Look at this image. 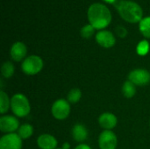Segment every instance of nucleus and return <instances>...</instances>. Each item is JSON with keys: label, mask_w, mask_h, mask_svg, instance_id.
Here are the masks:
<instances>
[{"label": "nucleus", "mask_w": 150, "mask_h": 149, "mask_svg": "<svg viewBox=\"0 0 150 149\" xmlns=\"http://www.w3.org/2000/svg\"><path fill=\"white\" fill-rule=\"evenodd\" d=\"M95 32V28L91 25H86L82 27L81 31H80V33H81V36L83 38V39H89L91 38Z\"/></svg>", "instance_id": "22"}, {"label": "nucleus", "mask_w": 150, "mask_h": 149, "mask_svg": "<svg viewBox=\"0 0 150 149\" xmlns=\"http://www.w3.org/2000/svg\"><path fill=\"white\" fill-rule=\"evenodd\" d=\"M81 97H82V91L79 89L75 88L70 90L69 92L68 93L67 100L69 102V104H76L77 102L80 101Z\"/></svg>", "instance_id": "20"}, {"label": "nucleus", "mask_w": 150, "mask_h": 149, "mask_svg": "<svg viewBox=\"0 0 150 149\" xmlns=\"http://www.w3.org/2000/svg\"><path fill=\"white\" fill-rule=\"evenodd\" d=\"M128 80L135 86H145L150 83V72L144 68H136L128 75Z\"/></svg>", "instance_id": "6"}, {"label": "nucleus", "mask_w": 150, "mask_h": 149, "mask_svg": "<svg viewBox=\"0 0 150 149\" xmlns=\"http://www.w3.org/2000/svg\"><path fill=\"white\" fill-rule=\"evenodd\" d=\"M11 57L15 61H20L22 60H25L26 54H27V48L26 46L20 41L15 42L11 48Z\"/></svg>", "instance_id": "12"}, {"label": "nucleus", "mask_w": 150, "mask_h": 149, "mask_svg": "<svg viewBox=\"0 0 150 149\" xmlns=\"http://www.w3.org/2000/svg\"><path fill=\"white\" fill-rule=\"evenodd\" d=\"M96 41L105 48H110L116 43L114 35L109 31H100L96 34Z\"/></svg>", "instance_id": "10"}, {"label": "nucleus", "mask_w": 150, "mask_h": 149, "mask_svg": "<svg viewBox=\"0 0 150 149\" xmlns=\"http://www.w3.org/2000/svg\"><path fill=\"white\" fill-rule=\"evenodd\" d=\"M18 119L11 115H3L0 118V130L2 133H12L19 128Z\"/></svg>", "instance_id": "9"}, {"label": "nucleus", "mask_w": 150, "mask_h": 149, "mask_svg": "<svg viewBox=\"0 0 150 149\" xmlns=\"http://www.w3.org/2000/svg\"><path fill=\"white\" fill-rule=\"evenodd\" d=\"M72 137L77 142H83L88 138V130L82 124H76L72 128Z\"/></svg>", "instance_id": "14"}, {"label": "nucleus", "mask_w": 150, "mask_h": 149, "mask_svg": "<svg viewBox=\"0 0 150 149\" xmlns=\"http://www.w3.org/2000/svg\"><path fill=\"white\" fill-rule=\"evenodd\" d=\"M18 134L22 140H26L33 134V126L30 124H23L18 130Z\"/></svg>", "instance_id": "15"}, {"label": "nucleus", "mask_w": 150, "mask_h": 149, "mask_svg": "<svg viewBox=\"0 0 150 149\" xmlns=\"http://www.w3.org/2000/svg\"><path fill=\"white\" fill-rule=\"evenodd\" d=\"M37 145L40 149H56L58 141L54 136L48 133H43L38 137Z\"/></svg>", "instance_id": "13"}, {"label": "nucleus", "mask_w": 150, "mask_h": 149, "mask_svg": "<svg viewBox=\"0 0 150 149\" xmlns=\"http://www.w3.org/2000/svg\"><path fill=\"white\" fill-rule=\"evenodd\" d=\"M98 146L100 149H116L118 138L112 131L105 130L98 137Z\"/></svg>", "instance_id": "7"}, {"label": "nucleus", "mask_w": 150, "mask_h": 149, "mask_svg": "<svg viewBox=\"0 0 150 149\" xmlns=\"http://www.w3.org/2000/svg\"><path fill=\"white\" fill-rule=\"evenodd\" d=\"M74 149H91V148L89 145H87V144L81 143V144L77 145V146H76V147Z\"/></svg>", "instance_id": "24"}, {"label": "nucleus", "mask_w": 150, "mask_h": 149, "mask_svg": "<svg viewBox=\"0 0 150 149\" xmlns=\"http://www.w3.org/2000/svg\"><path fill=\"white\" fill-rule=\"evenodd\" d=\"M44 62L40 56L30 55L23 61L21 64V68L25 75L34 76L42 70Z\"/></svg>", "instance_id": "4"}, {"label": "nucleus", "mask_w": 150, "mask_h": 149, "mask_svg": "<svg viewBox=\"0 0 150 149\" xmlns=\"http://www.w3.org/2000/svg\"><path fill=\"white\" fill-rule=\"evenodd\" d=\"M117 33H118V35H119L120 37L124 38V37L127 34V30H126L124 27L120 26V27L117 28Z\"/></svg>", "instance_id": "23"}, {"label": "nucleus", "mask_w": 150, "mask_h": 149, "mask_svg": "<svg viewBox=\"0 0 150 149\" xmlns=\"http://www.w3.org/2000/svg\"><path fill=\"white\" fill-rule=\"evenodd\" d=\"M9 108H11V99L8 95L1 90L0 91V112L1 114H4Z\"/></svg>", "instance_id": "17"}, {"label": "nucleus", "mask_w": 150, "mask_h": 149, "mask_svg": "<svg viewBox=\"0 0 150 149\" xmlns=\"http://www.w3.org/2000/svg\"><path fill=\"white\" fill-rule=\"evenodd\" d=\"M122 93L125 97L127 98H132L135 93H136V87L135 85L131 83L129 80L126 81L122 86Z\"/></svg>", "instance_id": "16"}, {"label": "nucleus", "mask_w": 150, "mask_h": 149, "mask_svg": "<svg viewBox=\"0 0 150 149\" xmlns=\"http://www.w3.org/2000/svg\"><path fill=\"white\" fill-rule=\"evenodd\" d=\"M22 139L18 133H6L0 139V149H21Z\"/></svg>", "instance_id": "8"}, {"label": "nucleus", "mask_w": 150, "mask_h": 149, "mask_svg": "<svg viewBox=\"0 0 150 149\" xmlns=\"http://www.w3.org/2000/svg\"><path fill=\"white\" fill-rule=\"evenodd\" d=\"M104 1H105L107 3H110V4H115L118 2L117 0H104Z\"/></svg>", "instance_id": "26"}, {"label": "nucleus", "mask_w": 150, "mask_h": 149, "mask_svg": "<svg viewBox=\"0 0 150 149\" xmlns=\"http://www.w3.org/2000/svg\"><path fill=\"white\" fill-rule=\"evenodd\" d=\"M70 104L68 100L60 98L56 100L51 108V112L52 115L54 116V119L58 120H63L66 119L70 113Z\"/></svg>", "instance_id": "5"}, {"label": "nucleus", "mask_w": 150, "mask_h": 149, "mask_svg": "<svg viewBox=\"0 0 150 149\" xmlns=\"http://www.w3.org/2000/svg\"><path fill=\"white\" fill-rule=\"evenodd\" d=\"M136 51L139 55H146L149 51V43L147 40H142L139 42L136 47Z\"/></svg>", "instance_id": "21"}, {"label": "nucleus", "mask_w": 150, "mask_h": 149, "mask_svg": "<svg viewBox=\"0 0 150 149\" xmlns=\"http://www.w3.org/2000/svg\"><path fill=\"white\" fill-rule=\"evenodd\" d=\"M98 124L103 129L112 131L117 126L118 119L112 112H104L98 117Z\"/></svg>", "instance_id": "11"}, {"label": "nucleus", "mask_w": 150, "mask_h": 149, "mask_svg": "<svg viewBox=\"0 0 150 149\" xmlns=\"http://www.w3.org/2000/svg\"><path fill=\"white\" fill-rule=\"evenodd\" d=\"M121 18L129 23L141 22L142 19V9L141 6L133 1L120 0L115 4Z\"/></svg>", "instance_id": "2"}, {"label": "nucleus", "mask_w": 150, "mask_h": 149, "mask_svg": "<svg viewBox=\"0 0 150 149\" xmlns=\"http://www.w3.org/2000/svg\"><path fill=\"white\" fill-rule=\"evenodd\" d=\"M56 149H62V148H56Z\"/></svg>", "instance_id": "27"}, {"label": "nucleus", "mask_w": 150, "mask_h": 149, "mask_svg": "<svg viewBox=\"0 0 150 149\" xmlns=\"http://www.w3.org/2000/svg\"><path fill=\"white\" fill-rule=\"evenodd\" d=\"M88 19L90 25L95 29H104L112 21L110 10L102 4H93L88 10Z\"/></svg>", "instance_id": "1"}, {"label": "nucleus", "mask_w": 150, "mask_h": 149, "mask_svg": "<svg viewBox=\"0 0 150 149\" xmlns=\"http://www.w3.org/2000/svg\"><path fill=\"white\" fill-rule=\"evenodd\" d=\"M70 148V145L68 143V142H65L63 145H62V149H69Z\"/></svg>", "instance_id": "25"}, {"label": "nucleus", "mask_w": 150, "mask_h": 149, "mask_svg": "<svg viewBox=\"0 0 150 149\" xmlns=\"http://www.w3.org/2000/svg\"><path fill=\"white\" fill-rule=\"evenodd\" d=\"M11 109L16 117L25 118L30 113V102L25 95L17 93L11 98Z\"/></svg>", "instance_id": "3"}, {"label": "nucleus", "mask_w": 150, "mask_h": 149, "mask_svg": "<svg viewBox=\"0 0 150 149\" xmlns=\"http://www.w3.org/2000/svg\"><path fill=\"white\" fill-rule=\"evenodd\" d=\"M139 28L145 38L150 39V17H147L142 19L139 25Z\"/></svg>", "instance_id": "19"}, {"label": "nucleus", "mask_w": 150, "mask_h": 149, "mask_svg": "<svg viewBox=\"0 0 150 149\" xmlns=\"http://www.w3.org/2000/svg\"><path fill=\"white\" fill-rule=\"evenodd\" d=\"M15 71L14 65L11 61H5L1 67V74L4 78H11Z\"/></svg>", "instance_id": "18"}]
</instances>
